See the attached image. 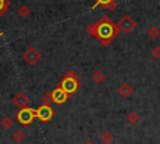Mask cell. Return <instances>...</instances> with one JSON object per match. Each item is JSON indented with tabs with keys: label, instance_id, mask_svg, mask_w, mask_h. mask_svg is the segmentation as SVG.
<instances>
[{
	"label": "cell",
	"instance_id": "obj_1",
	"mask_svg": "<svg viewBox=\"0 0 160 144\" xmlns=\"http://www.w3.org/2000/svg\"><path fill=\"white\" fill-rule=\"evenodd\" d=\"M98 24V29H96V36L102 41V44H109V41L118 35V26L115 28L114 24L110 21V19L105 18L101 19Z\"/></svg>",
	"mask_w": 160,
	"mask_h": 144
},
{
	"label": "cell",
	"instance_id": "obj_2",
	"mask_svg": "<svg viewBox=\"0 0 160 144\" xmlns=\"http://www.w3.org/2000/svg\"><path fill=\"white\" fill-rule=\"evenodd\" d=\"M135 28H136V23H135V20H134L130 15H124V16L118 21V29H119L121 33L129 34V33H131Z\"/></svg>",
	"mask_w": 160,
	"mask_h": 144
},
{
	"label": "cell",
	"instance_id": "obj_3",
	"mask_svg": "<svg viewBox=\"0 0 160 144\" xmlns=\"http://www.w3.org/2000/svg\"><path fill=\"white\" fill-rule=\"evenodd\" d=\"M22 59L29 64V65H35L41 60V53L36 48H29L24 51Z\"/></svg>",
	"mask_w": 160,
	"mask_h": 144
},
{
	"label": "cell",
	"instance_id": "obj_4",
	"mask_svg": "<svg viewBox=\"0 0 160 144\" xmlns=\"http://www.w3.org/2000/svg\"><path fill=\"white\" fill-rule=\"evenodd\" d=\"M61 88L68 93V94H72L78 90L79 88V80L78 76H69L66 75L64 78V80L61 81Z\"/></svg>",
	"mask_w": 160,
	"mask_h": 144
},
{
	"label": "cell",
	"instance_id": "obj_5",
	"mask_svg": "<svg viewBox=\"0 0 160 144\" xmlns=\"http://www.w3.org/2000/svg\"><path fill=\"white\" fill-rule=\"evenodd\" d=\"M35 110L30 109V108H24V109H20L19 113H18V120L22 124V125H29L34 118H35Z\"/></svg>",
	"mask_w": 160,
	"mask_h": 144
},
{
	"label": "cell",
	"instance_id": "obj_6",
	"mask_svg": "<svg viewBox=\"0 0 160 144\" xmlns=\"http://www.w3.org/2000/svg\"><path fill=\"white\" fill-rule=\"evenodd\" d=\"M12 104L15 106H18L19 109H24L28 108L30 104V99L25 93H18L14 98H12Z\"/></svg>",
	"mask_w": 160,
	"mask_h": 144
},
{
	"label": "cell",
	"instance_id": "obj_7",
	"mask_svg": "<svg viewBox=\"0 0 160 144\" xmlns=\"http://www.w3.org/2000/svg\"><path fill=\"white\" fill-rule=\"evenodd\" d=\"M35 115L41 120V121H48L51 119L52 116V109L49 106V105H41L36 111H35Z\"/></svg>",
	"mask_w": 160,
	"mask_h": 144
},
{
	"label": "cell",
	"instance_id": "obj_8",
	"mask_svg": "<svg viewBox=\"0 0 160 144\" xmlns=\"http://www.w3.org/2000/svg\"><path fill=\"white\" fill-rule=\"evenodd\" d=\"M51 98H52V101H55L56 104H62L68 100V93L60 86L51 93Z\"/></svg>",
	"mask_w": 160,
	"mask_h": 144
},
{
	"label": "cell",
	"instance_id": "obj_9",
	"mask_svg": "<svg viewBox=\"0 0 160 144\" xmlns=\"http://www.w3.org/2000/svg\"><path fill=\"white\" fill-rule=\"evenodd\" d=\"M134 93V88L129 84V83H122L119 88H118V94L122 98H129Z\"/></svg>",
	"mask_w": 160,
	"mask_h": 144
},
{
	"label": "cell",
	"instance_id": "obj_10",
	"mask_svg": "<svg viewBox=\"0 0 160 144\" xmlns=\"http://www.w3.org/2000/svg\"><path fill=\"white\" fill-rule=\"evenodd\" d=\"M91 79H92V81H95L96 84H101L105 79H106V76H105V74H104V71L102 70H94L92 71V74H91Z\"/></svg>",
	"mask_w": 160,
	"mask_h": 144
},
{
	"label": "cell",
	"instance_id": "obj_11",
	"mask_svg": "<svg viewBox=\"0 0 160 144\" xmlns=\"http://www.w3.org/2000/svg\"><path fill=\"white\" fill-rule=\"evenodd\" d=\"M146 34H148V36H149L150 39L155 40V39H158V38L160 36V28H159L158 25H151V26L148 29Z\"/></svg>",
	"mask_w": 160,
	"mask_h": 144
},
{
	"label": "cell",
	"instance_id": "obj_12",
	"mask_svg": "<svg viewBox=\"0 0 160 144\" xmlns=\"http://www.w3.org/2000/svg\"><path fill=\"white\" fill-rule=\"evenodd\" d=\"M100 140H101L102 144H111L112 140H114V135H112L111 131L105 130V131L101 133V135H100Z\"/></svg>",
	"mask_w": 160,
	"mask_h": 144
},
{
	"label": "cell",
	"instance_id": "obj_13",
	"mask_svg": "<svg viewBox=\"0 0 160 144\" xmlns=\"http://www.w3.org/2000/svg\"><path fill=\"white\" fill-rule=\"evenodd\" d=\"M126 120H128L129 124L134 125V124L139 123V120H140V114L136 113V111H130V113L126 115Z\"/></svg>",
	"mask_w": 160,
	"mask_h": 144
},
{
	"label": "cell",
	"instance_id": "obj_14",
	"mask_svg": "<svg viewBox=\"0 0 160 144\" xmlns=\"http://www.w3.org/2000/svg\"><path fill=\"white\" fill-rule=\"evenodd\" d=\"M24 139H25V134L21 130H15L11 134V140L15 141V143H21Z\"/></svg>",
	"mask_w": 160,
	"mask_h": 144
},
{
	"label": "cell",
	"instance_id": "obj_15",
	"mask_svg": "<svg viewBox=\"0 0 160 144\" xmlns=\"http://www.w3.org/2000/svg\"><path fill=\"white\" fill-rule=\"evenodd\" d=\"M1 126H2V129H6V130L10 129L12 126V119L10 116H4L1 119Z\"/></svg>",
	"mask_w": 160,
	"mask_h": 144
},
{
	"label": "cell",
	"instance_id": "obj_16",
	"mask_svg": "<svg viewBox=\"0 0 160 144\" xmlns=\"http://www.w3.org/2000/svg\"><path fill=\"white\" fill-rule=\"evenodd\" d=\"M18 15L21 16V18H28L30 15V9L28 6H25V5H22V6H20L18 9Z\"/></svg>",
	"mask_w": 160,
	"mask_h": 144
},
{
	"label": "cell",
	"instance_id": "obj_17",
	"mask_svg": "<svg viewBox=\"0 0 160 144\" xmlns=\"http://www.w3.org/2000/svg\"><path fill=\"white\" fill-rule=\"evenodd\" d=\"M41 103H42V105H49V106H50V104L52 103L51 94H48V93L42 94V96H41Z\"/></svg>",
	"mask_w": 160,
	"mask_h": 144
},
{
	"label": "cell",
	"instance_id": "obj_18",
	"mask_svg": "<svg viewBox=\"0 0 160 144\" xmlns=\"http://www.w3.org/2000/svg\"><path fill=\"white\" fill-rule=\"evenodd\" d=\"M96 29H98V24H90V25L86 28L88 33H89L91 36H96Z\"/></svg>",
	"mask_w": 160,
	"mask_h": 144
},
{
	"label": "cell",
	"instance_id": "obj_19",
	"mask_svg": "<svg viewBox=\"0 0 160 144\" xmlns=\"http://www.w3.org/2000/svg\"><path fill=\"white\" fill-rule=\"evenodd\" d=\"M151 55L154 59H160V46H155L151 49Z\"/></svg>",
	"mask_w": 160,
	"mask_h": 144
},
{
	"label": "cell",
	"instance_id": "obj_20",
	"mask_svg": "<svg viewBox=\"0 0 160 144\" xmlns=\"http://www.w3.org/2000/svg\"><path fill=\"white\" fill-rule=\"evenodd\" d=\"M98 3L100 5H104V6H109L111 3H114V0H98Z\"/></svg>",
	"mask_w": 160,
	"mask_h": 144
},
{
	"label": "cell",
	"instance_id": "obj_21",
	"mask_svg": "<svg viewBox=\"0 0 160 144\" xmlns=\"http://www.w3.org/2000/svg\"><path fill=\"white\" fill-rule=\"evenodd\" d=\"M6 8H5V0H0V11H5Z\"/></svg>",
	"mask_w": 160,
	"mask_h": 144
},
{
	"label": "cell",
	"instance_id": "obj_22",
	"mask_svg": "<svg viewBox=\"0 0 160 144\" xmlns=\"http://www.w3.org/2000/svg\"><path fill=\"white\" fill-rule=\"evenodd\" d=\"M84 144H95V141H92V140H85Z\"/></svg>",
	"mask_w": 160,
	"mask_h": 144
}]
</instances>
